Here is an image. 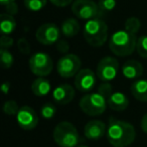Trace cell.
I'll list each match as a JSON object with an SVG mask.
<instances>
[{
  "label": "cell",
  "instance_id": "7a4b0ae2",
  "mask_svg": "<svg viewBox=\"0 0 147 147\" xmlns=\"http://www.w3.org/2000/svg\"><path fill=\"white\" fill-rule=\"evenodd\" d=\"M136 35L128 32L127 30H117L111 35L109 40V49L118 57H126L136 49Z\"/></svg>",
  "mask_w": 147,
  "mask_h": 147
},
{
  "label": "cell",
  "instance_id": "30bf717a",
  "mask_svg": "<svg viewBox=\"0 0 147 147\" xmlns=\"http://www.w3.org/2000/svg\"><path fill=\"white\" fill-rule=\"evenodd\" d=\"M61 29L57 24L53 22L43 23L37 28L35 32V37L37 41L45 45H51L57 43L61 36Z\"/></svg>",
  "mask_w": 147,
  "mask_h": 147
},
{
  "label": "cell",
  "instance_id": "ba28073f",
  "mask_svg": "<svg viewBox=\"0 0 147 147\" xmlns=\"http://www.w3.org/2000/svg\"><path fill=\"white\" fill-rule=\"evenodd\" d=\"M82 61L77 55L67 53L59 59L57 63V71L63 78H71L81 71Z\"/></svg>",
  "mask_w": 147,
  "mask_h": 147
},
{
  "label": "cell",
  "instance_id": "836d02e7",
  "mask_svg": "<svg viewBox=\"0 0 147 147\" xmlns=\"http://www.w3.org/2000/svg\"><path fill=\"white\" fill-rule=\"evenodd\" d=\"M141 129L143 132L147 134V113L141 119Z\"/></svg>",
  "mask_w": 147,
  "mask_h": 147
},
{
  "label": "cell",
  "instance_id": "52a82bcc",
  "mask_svg": "<svg viewBox=\"0 0 147 147\" xmlns=\"http://www.w3.org/2000/svg\"><path fill=\"white\" fill-rule=\"evenodd\" d=\"M71 12L80 19L91 20L102 17L99 6L92 0H75L71 5Z\"/></svg>",
  "mask_w": 147,
  "mask_h": 147
},
{
  "label": "cell",
  "instance_id": "277c9868",
  "mask_svg": "<svg viewBox=\"0 0 147 147\" xmlns=\"http://www.w3.org/2000/svg\"><path fill=\"white\" fill-rule=\"evenodd\" d=\"M53 137L59 147H77L80 145V134L71 123L59 122L53 129Z\"/></svg>",
  "mask_w": 147,
  "mask_h": 147
},
{
  "label": "cell",
  "instance_id": "6da1fadb",
  "mask_svg": "<svg viewBox=\"0 0 147 147\" xmlns=\"http://www.w3.org/2000/svg\"><path fill=\"white\" fill-rule=\"evenodd\" d=\"M107 139L114 147H127L135 140L136 131L132 124L111 117L107 126Z\"/></svg>",
  "mask_w": 147,
  "mask_h": 147
},
{
  "label": "cell",
  "instance_id": "e575fe53",
  "mask_svg": "<svg viewBox=\"0 0 147 147\" xmlns=\"http://www.w3.org/2000/svg\"><path fill=\"white\" fill-rule=\"evenodd\" d=\"M1 90H2L3 94L4 95H7L10 91V83L9 82H4L1 86Z\"/></svg>",
  "mask_w": 147,
  "mask_h": 147
},
{
  "label": "cell",
  "instance_id": "7c38bea8",
  "mask_svg": "<svg viewBox=\"0 0 147 147\" xmlns=\"http://www.w3.org/2000/svg\"><path fill=\"white\" fill-rule=\"evenodd\" d=\"M16 121L21 129L32 130L38 124V116L31 107L22 106L16 115Z\"/></svg>",
  "mask_w": 147,
  "mask_h": 147
},
{
  "label": "cell",
  "instance_id": "d6986e66",
  "mask_svg": "<svg viewBox=\"0 0 147 147\" xmlns=\"http://www.w3.org/2000/svg\"><path fill=\"white\" fill-rule=\"evenodd\" d=\"M61 31L65 37L76 36L80 31V23L75 18H67L61 23Z\"/></svg>",
  "mask_w": 147,
  "mask_h": 147
},
{
  "label": "cell",
  "instance_id": "9a60e30c",
  "mask_svg": "<svg viewBox=\"0 0 147 147\" xmlns=\"http://www.w3.org/2000/svg\"><path fill=\"white\" fill-rule=\"evenodd\" d=\"M122 74L128 80L138 79L143 74V65L135 59H129L122 65Z\"/></svg>",
  "mask_w": 147,
  "mask_h": 147
},
{
  "label": "cell",
  "instance_id": "d590c367",
  "mask_svg": "<svg viewBox=\"0 0 147 147\" xmlns=\"http://www.w3.org/2000/svg\"><path fill=\"white\" fill-rule=\"evenodd\" d=\"M11 2H15V0H0V3L2 4V6H5L6 4H9Z\"/></svg>",
  "mask_w": 147,
  "mask_h": 147
},
{
  "label": "cell",
  "instance_id": "f1b7e54d",
  "mask_svg": "<svg viewBox=\"0 0 147 147\" xmlns=\"http://www.w3.org/2000/svg\"><path fill=\"white\" fill-rule=\"evenodd\" d=\"M17 47L18 51L23 55H29L30 53V47H29L28 41L25 38H19L17 41Z\"/></svg>",
  "mask_w": 147,
  "mask_h": 147
},
{
  "label": "cell",
  "instance_id": "d4e9b609",
  "mask_svg": "<svg viewBox=\"0 0 147 147\" xmlns=\"http://www.w3.org/2000/svg\"><path fill=\"white\" fill-rule=\"evenodd\" d=\"M57 113V108L53 104L51 103H45L40 109V114L41 117L47 120H49V119L53 118Z\"/></svg>",
  "mask_w": 147,
  "mask_h": 147
},
{
  "label": "cell",
  "instance_id": "3957f363",
  "mask_svg": "<svg viewBox=\"0 0 147 147\" xmlns=\"http://www.w3.org/2000/svg\"><path fill=\"white\" fill-rule=\"evenodd\" d=\"M83 34L89 45L94 47H100L108 39V25L100 17L91 19L85 23Z\"/></svg>",
  "mask_w": 147,
  "mask_h": 147
},
{
  "label": "cell",
  "instance_id": "4dcf8cb0",
  "mask_svg": "<svg viewBox=\"0 0 147 147\" xmlns=\"http://www.w3.org/2000/svg\"><path fill=\"white\" fill-rule=\"evenodd\" d=\"M69 49V43H67V41L65 40V39H59V40L57 42V49L59 51V53H67Z\"/></svg>",
  "mask_w": 147,
  "mask_h": 147
},
{
  "label": "cell",
  "instance_id": "5bb4252c",
  "mask_svg": "<svg viewBox=\"0 0 147 147\" xmlns=\"http://www.w3.org/2000/svg\"><path fill=\"white\" fill-rule=\"evenodd\" d=\"M75 98V89L69 84L57 86L53 92V99L59 105H67Z\"/></svg>",
  "mask_w": 147,
  "mask_h": 147
},
{
  "label": "cell",
  "instance_id": "8d00e7d4",
  "mask_svg": "<svg viewBox=\"0 0 147 147\" xmlns=\"http://www.w3.org/2000/svg\"><path fill=\"white\" fill-rule=\"evenodd\" d=\"M77 147H89V146H87V145H84V144H81V145H79V146H77Z\"/></svg>",
  "mask_w": 147,
  "mask_h": 147
},
{
  "label": "cell",
  "instance_id": "f546056e",
  "mask_svg": "<svg viewBox=\"0 0 147 147\" xmlns=\"http://www.w3.org/2000/svg\"><path fill=\"white\" fill-rule=\"evenodd\" d=\"M13 43H14V41H13L12 37H10L9 35L2 34V36L0 38V47H1V49H8L12 47Z\"/></svg>",
  "mask_w": 147,
  "mask_h": 147
},
{
  "label": "cell",
  "instance_id": "7402d4cb",
  "mask_svg": "<svg viewBox=\"0 0 147 147\" xmlns=\"http://www.w3.org/2000/svg\"><path fill=\"white\" fill-rule=\"evenodd\" d=\"M0 61H1V67L3 69H9L12 67L14 63V57L8 49H0Z\"/></svg>",
  "mask_w": 147,
  "mask_h": 147
},
{
  "label": "cell",
  "instance_id": "2e32d148",
  "mask_svg": "<svg viewBox=\"0 0 147 147\" xmlns=\"http://www.w3.org/2000/svg\"><path fill=\"white\" fill-rule=\"evenodd\" d=\"M108 106L114 111H124L129 106V99L124 93L113 92L112 95L107 99Z\"/></svg>",
  "mask_w": 147,
  "mask_h": 147
},
{
  "label": "cell",
  "instance_id": "8992f818",
  "mask_svg": "<svg viewBox=\"0 0 147 147\" xmlns=\"http://www.w3.org/2000/svg\"><path fill=\"white\" fill-rule=\"evenodd\" d=\"M28 65L31 73L38 78L49 76L53 69V63L51 57L47 53H42V51L33 53L29 59Z\"/></svg>",
  "mask_w": 147,
  "mask_h": 147
},
{
  "label": "cell",
  "instance_id": "484cf974",
  "mask_svg": "<svg viewBox=\"0 0 147 147\" xmlns=\"http://www.w3.org/2000/svg\"><path fill=\"white\" fill-rule=\"evenodd\" d=\"M19 107L17 103L13 100H8L3 105V112L8 116H16L19 111Z\"/></svg>",
  "mask_w": 147,
  "mask_h": 147
},
{
  "label": "cell",
  "instance_id": "83f0119b",
  "mask_svg": "<svg viewBox=\"0 0 147 147\" xmlns=\"http://www.w3.org/2000/svg\"><path fill=\"white\" fill-rule=\"evenodd\" d=\"M98 93L102 95V96H104L106 99H108L113 93V89L110 83H103V84H101L98 88Z\"/></svg>",
  "mask_w": 147,
  "mask_h": 147
},
{
  "label": "cell",
  "instance_id": "ac0fdd59",
  "mask_svg": "<svg viewBox=\"0 0 147 147\" xmlns=\"http://www.w3.org/2000/svg\"><path fill=\"white\" fill-rule=\"evenodd\" d=\"M51 83L45 78H37L31 84V91L36 97H45L51 92Z\"/></svg>",
  "mask_w": 147,
  "mask_h": 147
},
{
  "label": "cell",
  "instance_id": "ffe728a7",
  "mask_svg": "<svg viewBox=\"0 0 147 147\" xmlns=\"http://www.w3.org/2000/svg\"><path fill=\"white\" fill-rule=\"evenodd\" d=\"M16 28V21L14 17L7 13H3L0 16V29L1 33L5 35H9Z\"/></svg>",
  "mask_w": 147,
  "mask_h": 147
},
{
  "label": "cell",
  "instance_id": "e0dca14e",
  "mask_svg": "<svg viewBox=\"0 0 147 147\" xmlns=\"http://www.w3.org/2000/svg\"><path fill=\"white\" fill-rule=\"evenodd\" d=\"M131 93L136 100L147 102V80H136L131 85Z\"/></svg>",
  "mask_w": 147,
  "mask_h": 147
},
{
  "label": "cell",
  "instance_id": "9c48e42d",
  "mask_svg": "<svg viewBox=\"0 0 147 147\" xmlns=\"http://www.w3.org/2000/svg\"><path fill=\"white\" fill-rule=\"evenodd\" d=\"M118 71V61L113 57H105L97 65V77L103 83H109L116 78Z\"/></svg>",
  "mask_w": 147,
  "mask_h": 147
},
{
  "label": "cell",
  "instance_id": "d6a6232c",
  "mask_svg": "<svg viewBox=\"0 0 147 147\" xmlns=\"http://www.w3.org/2000/svg\"><path fill=\"white\" fill-rule=\"evenodd\" d=\"M53 5L57 7H65L69 5L71 2H73V0H49Z\"/></svg>",
  "mask_w": 147,
  "mask_h": 147
},
{
  "label": "cell",
  "instance_id": "5b68a950",
  "mask_svg": "<svg viewBox=\"0 0 147 147\" xmlns=\"http://www.w3.org/2000/svg\"><path fill=\"white\" fill-rule=\"evenodd\" d=\"M107 105V99L98 92L85 95L79 103L81 110L86 115L92 117L102 115L106 110Z\"/></svg>",
  "mask_w": 147,
  "mask_h": 147
},
{
  "label": "cell",
  "instance_id": "44dd1931",
  "mask_svg": "<svg viewBox=\"0 0 147 147\" xmlns=\"http://www.w3.org/2000/svg\"><path fill=\"white\" fill-rule=\"evenodd\" d=\"M141 27V21L135 16H131L126 19L124 24V29L132 34H136Z\"/></svg>",
  "mask_w": 147,
  "mask_h": 147
},
{
  "label": "cell",
  "instance_id": "4fadbf2b",
  "mask_svg": "<svg viewBox=\"0 0 147 147\" xmlns=\"http://www.w3.org/2000/svg\"><path fill=\"white\" fill-rule=\"evenodd\" d=\"M107 133V126L100 120L89 121L84 128V134L89 140L96 141L101 139Z\"/></svg>",
  "mask_w": 147,
  "mask_h": 147
},
{
  "label": "cell",
  "instance_id": "cb8c5ba5",
  "mask_svg": "<svg viewBox=\"0 0 147 147\" xmlns=\"http://www.w3.org/2000/svg\"><path fill=\"white\" fill-rule=\"evenodd\" d=\"M136 51L139 57L147 59V35H142L137 39Z\"/></svg>",
  "mask_w": 147,
  "mask_h": 147
},
{
  "label": "cell",
  "instance_id": "8fae6325",
  "mask_svg": "<svg viewBox=\"0 0 147 147\" xmlns=\"http://www.w3.org/2000/svg\"><path fill=\"white\" fill-rule=\"evenodd\" d=\"M97 83L96 74L90 69H83L75 77V87L78 91L87 93L95 88Z\"/></svg>",
  "mask_w": 147,
  "mask_h": 147
},
{
  "label": "cell",
  "instance_id": "4316f807",
  "mask_svg": "<svg viewBox=\"0 0 147 147\" xmlns=\"http://www.w3.org/2000/svg\"><path fill=\"white\" fill-rule=\"evenodd\" d=\"M116 0H99L98 6L100 9L101 13L104 14L105 12L111 11L116 7Z\"/></svg>",
  "mask_w": 147,
  "mask_h": 147
},
{
  "label": "cell",
  "instance_id": "1f68e13d",
  "mask_svg": "<svg viewBox=\"0 0 147 147\" xmlns=\"http://www.w3.org/2000/svg\"><path fill=\"white\" fill-rule=\"evenodd\" d=\"M6 11L7 14H10V15H15L17 12H18V6L15 2H11L9 4H6L5 6H3Z\"/></svg>",
  "mask_w": 147,
  "mask_h": 147
},
{
  "label": "cell",
  "instance_id": "603a6c76",
  "mask_svg": "<svg viewBox=\"0 0 147 147\" xmlns=\"http://www.w3.org/2000/svg\"><path fill=\"white\" fill-rule=\"evenodd\" d=\"M47 0H24V6L28 10L37 12L47 5Z\"/></svg>",
  "mask_w": 147,
  "mask_h": 147
}]
</instances>
